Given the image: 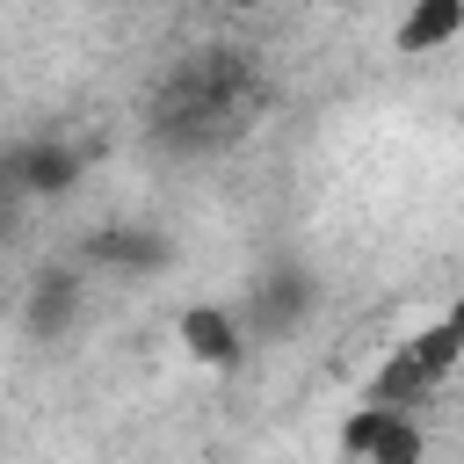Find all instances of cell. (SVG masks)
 Segmentation results:
<instances>
[{"label":"cell","mask_w":464,"mask_h":464,"mask_svg":"<svg viewBox=\"0 0 464 464\" xmlns=\"http://www.w3.org/2000/svg\"><path fill=\"white\" fill-rule=\"evenodd\" d=\"M450 326H457V334H464V297H457V304H450Z\"/></svg>","instance_id":"4"},{"label":"cell","mask_w":464,"mask_h":464,"mask_svg":"<svg viewBox=\"0 0 464 464\" xmlns=\"http://www.w3.org/2000/svg\"><path fill=\"white\" fill-rule=\"evenodd\" d=\"M464 29V0H413L406 7V22H399V51H442L450 36Z\"/></svg>","instance_id":"2"},{"label":"cell","mask_w":464,"mask_h":464,"mask_svg":"<svg viewBox=\"0 0 464 464\" xmlns=\"http://www.w3.org/2000/svg\"><path fill=\"white\" fill-rule=\"evenodd\" d=\"M341 442L370 464H420V428L406 420V406H362Z\"/></svg>","instance_id":"1"},{"label":"cell","mask_w":464,"mask_h":464,"mask_svg":"<svg viewBox=\"0 0 464 464\" xmlns=\"http://www.w3.org/2000/svg\"><path fill=\"white\" fill-rule=\"evenodd\" d=\"M181 348H188L196 362H232V355H239V326H232V312H210V304L181 312Z\"/></svg>","instance_id":"3"}]
</instances>
